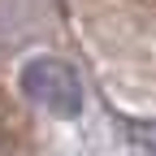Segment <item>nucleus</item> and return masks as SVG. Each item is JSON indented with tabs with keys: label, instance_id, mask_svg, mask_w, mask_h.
Instances as JSON below:
<instances>
[{
	"label": "nucleus",
	"instance_id": "f257e3e1",
	"mask_svg": "<svg viewBox=\"0 0 156 156\" xmlns=\"http://www.w3.org/2000/svg\"><path fill=\"white\" fill-rule=\"evenodd\" d=\"M22 91H26V100H35L39 108L61 113V117H78L83 104H87L83 78H78L65 61H56V56H35V61H26Z\"/></svg>",
	"mask_w": 156,
	"mask_h": 156
},
{
	"label": "nucleus",
	"instance_id": "f03ea898",
	"mask_svg": "<svg viewBox=\"0 0 156 156\" xmlns=\"http://www.w3.org/2000/svg\"><path fill=\"white\" fill-rule=\"evenodd\" d=\"M126 139L139 152H156V122H130L126 126Z\"/></svg>",
	"mask_w": 156,
	"mask_h": 156
},
{
	"label": "nucleus",
	"instance_id": "7ed1b4c3",
	"mask_svg": "<svg viewBox=\"0 0 156 156\" xmlns=\"http://www.w3.org/2000/svg\"><path fill=\"white\" fill-rule=\"evenodd\" d=\"M0 147H5V134H0Z\"/></svg>",
	"mask_w": 156,
	"mask_h": 156
}]
</instances>
